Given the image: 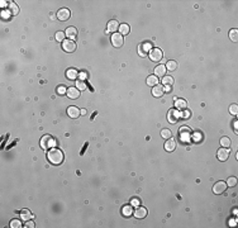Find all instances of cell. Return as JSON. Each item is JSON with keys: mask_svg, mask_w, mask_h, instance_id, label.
Listing matches in <instances>:
<instances>
[{"mask_svg": "<svg viewBox=\"0 0 238 228\" xmlns=\"http://www.w3.org/2000/svg\"><path fill=\"white\" fill-rule=\"evenodd\" d=\"M47 159L48 161L52 163V165H61L62 161H63V153L57 148H52L48 151L47 155Z\"/></svg>", "mask_w": 238, "mask_h": 228, "instance_id": "obj_1", "label": "cell"}, {"mask_svg": "<svg viewBox=\"0 0 238 228\" xmlns=\"http://www.w3.org/2000/svg\"><path fill=\"white\" fill-rule=\"evenodd\" d=\"M55 146H56V141H55L51 136L46 134V136L42 137V139H41V147H42L43 149H48V148L55 147Z\"/></svg>", "mask_w": 238, "mask_h": 228, "instance_id": "obj_2", "label": "cell"}, {"mask_svg": "<svg viewBox=\"0 0 238 228\" xmlns=\"http://www.w3.org/2000/svg\"><path fill=\"white\" fill-rule=\"evenodd\" d=\"M148 57H149L151 61L160 62L162 60V57H163V53H162V51H161L160 48H152L149 51V53H148Z\"/></svg>", "mask_w": 238, "mask_h": 228, "instance_id": "obj_3", "label": "cell"}, {"mask_svg": "<svg viewBox=\"0 0 238 228\" xmlns=\"http://www.w3.org/2000/svg\"><path fill=\"white\" fill-rule=\"evenodd\" d=\"M181 118V113H180L177 109H170L167 113V120L171 124H175L179 122V119Z\"/></svg>", "mask_w": 238, "mask_h": 228, "instance_id": "obj_4", "label": "cell"}, {"mask_svg": "<svg viewBox=\"0 0 238 228\" xmlns=\"http://www.w3.org/2000/svg\"><path fill=\"white\" fill-rule=\"evenodd\" d=\"M62 48H63V51L71 53V52H74L76 49V43L72 39H65L62 42Z\"/></svg>", "mask_w": 238, "mask_h": 228, "instance_id": "obj_5", "label": "cell"}, {"mask_svg": "<svg viewBox=\"0 0 238 228\" xmlns=\"http://www.w3.org/2000/svg\"><path fill=\"white\" fill-rule=\"evenodd\" d=\"M123 42H124L123 35H122L120 33H114L112 35V43H113L114 47H117V48L122 47V46H123Z\"/></svg>", "mask_w": 238, "mask_h": 228, "instance_id": "obj_6", "label": "cell"}, {"mask_svg": "<svg viewBox=\"0 0 238 228\" xmlns=\"http://www.w3.org/2000/svg\"><path fill=\"white\" fill-rule=\"evenodd\" d=\"M70 17H71V13H70V10L66 9V8H62V9H60L59 12H57V19L61 20V22L69 20Z\"/></svg>", "mask_w": 238, "mask_h": 228, "instance_id": "obj_7", "label": "cell"}, {"mask_svg": "<svg viewBox=\"0 0 238 228\" xmlns=\"http://www.w3.org/2000/svg\"><path fill=\"white\" fill-rule=\"evenodd\" d=\"M217 157H218V160L222 161V162L227 161L228 157H229V149H228V148H224V147L219 148L218 152H217Z\"/></svg>", "mask_w": 238, "mask_h": 228, "instance_id": "obj_8", "label": "cell"}, {"mask_svg": "<svg viewBox=\"0 0 238 228\" xmlns=\"http://www.w3.org/2000/svg\"><path fill=\"white\" fill-rule=\"evenodd\" d=\"M226 189H227V184L224 181H218L213 186V193L214 194H222V193L226 191Z\"/></svg>", "mask_w": 238, "mask_h": 228, "instance_id": "obj_9", "label": "cell"}, {"mask_svg": "<svg viewBox=\"0 0 238 228\" xmlns=\"http://www.w3.org/2000/svg\"><path fill=\"white\" fill-rule=\"evenodd\" d=\"M152 47V43H143L138 47V53L142 56V57H146L147 53H149V49Z\"/></svg>", "mask_w": 238, "mask_h": 228, "instance_id": "obj_10", "label": "cell"}, {"mask_svg": "<svg viewBox=\"0 0 238 228\" xmlns=\"http://www.w3.org/2000/svg\"><path fill=\"white\" fill-rule=\"evenodd\" d=\"M66 95L72 99V100H75V99H79V96H80V90H79L77 88H69L67 89V92Z\"/></svg>", "mask_w": 238, "mask_h": 228, "instance_id": "obj_11", "label": "cell"}, {"mask_svg": "<svg viewBox=\"0 0 238 228\" xmlns=\"http://www.w3.org/2000/svg\"><path fill=\"white\" fill-rule=\"evenodd\" d=\"M165 94V86L163 85H156L152 89V95L155 98H161Z\"/></svg>", "mask_w": 238, "mask_h": 228, "instance_id": "obj_12", "label": "cell"}, {"mask_svg": "<svg viewBox=\"0 0 238 228\" xmlns=\"http://www.w3.org/2000/svg\"><path fill=\"white\" fill-rule=\"evenodd\" d=\"M67 114H69V117L72 118V119H76V118H79V116H81L80 110H79V108H76V106H69Z\"/></svg>", "mask_w": 238, "mask_h": 228, "instance_id": "obj_13", "label": "cell"}, {"mask_svg": "<svg viewBox=\"0 0 238 228\" xmlns=\"http://www.w3.org/2000/svg\"><path fill=\"white\" fill-rule=\"evenodd\" d=\"M176 148V142H175V139L174 138H169L167 141H166V143H165V149L167 152H172L174 149Z\"/></svg>", "mask_w": 238, "mask_h": 228, "instance_id": "obj_14", "label": "cell"}, {"mask_svg": "<svg viewBox=\"0 0 238 228\" xmlns=\"http://www.w3.org/2000/svg\"><path fill=\"white\" fill-rule=\"evenodd\" d=\"M179 133H180V136H181L183 141L190 139V133H191V131H190L187 127H181V128H180V131H179Z\"/></svg>", "mask_w": 238, "mask_h": 228, "instance_id": "obj_15", "label": "cell"}, {"mask_svg": "<svg viewBox=\"0 0 238 228\" xmlns=\"http://www.w3.org/2000/svg\"><path fill=\"white\" fill-rule=\"evenodd\" d=\"M146 216H147V209L143 208V206H138V208L134 210V217L136 218L142 219V218H145Z\"/></svg>", "mask_w": 238, "mask_h": 228, "instance_id": "obj_16", "label": "cell"}, {"mask_svg": "<svg viewBox=\"0 0 238 228\" xmlns=\"http://www.w3.org/2000/svg\"><path fill=\"white\" fill-rule=\"evenodd\" d=\"M175 106H176L177 110L183 112L187 108V103L184 100V99H175Z\"/></svg>", "mask_w": 238, "mask_h": 228, "instance_id": "obj_17", "label": "cell"}, {"mask_svg": "<svg viewBox=\"0 0 238 228\" xmlns=\"http://www.w3.org/2000/svg\"><path fill=\"white\" fill-rule=\"evenodd\" d=\"M65 34H66L70 39L76 38V35H77V29H76V27H69L65 31Z\"/></svg>", "mask_w": 238, "mask_h": 228, "instance_id": "obj_18", "label": "cell"}, {"mask_svg": "<svg viewBox=\"0 0 238 228\" xmlns=\"http://www.w3.org/2000/svg\"><path fill=\"white\" fill-rule=\"evenodd\" d=\"M119 29V23L117 20H109V23H108V32H117Z\"/></svg>", "mask_w": 238, "mask_h": 228, "instance_id": "obj_19", "label": "cell"}, {"mask_svg": "<svg viewBox=\"0 0 238 228\" xmlns=\"http://www.w3.org/2000/svg\"><path fill=\"white\" fill-rule=\"evenodd\" d=\"M66 77L69 80H76L79 77V72L75 70V69H69L66 71Z\"/></svg>", "mask_w": 238, "mask_h": 228, "instance_id": "obj_20", "label": "cell"}, {"mask_svg": "<svg viewBox=\"0 0 238 228\" xmlns=\"http://www.w3.org/2000/svg\"><path fill=\"white\" fill-rule=\"evenodd\" d=\"M32 218H33V214L28 209H23L20 212V219H23V220H25V222H27V220H29Z\"/></svg>", "mask_w": 238, "mask_h": 228, "instance_id": "obj_21", "label": "cell"}, {"mask_svg": "<svg viewBox=\"0 0 238 228\" xmlns=\"http://www.w3.org/2000/svg\"><path fill=\"white\" fill-rule=\"evenodd\" d=\"M147 85L148 86H156V85H158V77L156 75H151L147 77Z\"/></svg>", "mask_w": 238, "mask_h": 228, "instance_id": "obj_22", "label": "cell"}, {"mask_svg": "<svg viewBox=\"0 0 238 228\" xmlns=\"http://www.w3.org/2000/svg\"><path fill=\"white\" fill-rule=\"evenodd\" d=\"M155 74H156V76L163 77L165 74H166V66H165V65H158V66L155 69Z\"/></svg>", "mask_w": 238, "mask_h": 228, "instance_id": "obj_23", "label": "cell"}, {"mask_svg": "<svg viewBox=\"0 0 238 228\" xmlns=\"http://www.w3.org/2000/svg\"><path fill=\"white\" fill-rule=\"evenodd\" d=\"M174 84V77L172 76H163L162 77V85L163 86H171Z\"/></svg>", "mask_w": 238, "mask_h": 228, "instance_id": "obj_24", "label": "cell"}, {"mask_svg": "<svg viewBox=\"0 0 238 228\" xmlns=\"http://www.w3.org/2000/svg\"><path fill=\"white\" fill-rule=\"evenodd\" d=\"M129 31H131V28H129V25H128V24L123 23V24H120V25H119V33H120L122 35L128 34V33H129Z\"/></svg>", "mask_w": 238, "mask_h": 228, "instance_id": "obj_25", "label": "cell"}, {"mask_svg": "<svg viewBox=\"0 0 238 228\" xmlns=\"http://www.w3.org/2000/svg\"><path fill=\"white\" fill-rule=\"evenodd\" d=\"M165 66H166V70L175 71L177 69V63H176V61H167V63H166Z\"/></svg>", "mask_w": 238, "mask_h": 228, "instance_id": "obj_26", "label": "cell"}, {"mask_svg": "<svg viewBox=\"0 0 238 228\" xmlns=\"http://www.w3.org/2000/svg\"><path fill=\"white\" fill-rule=\"evenodd\" d=\"M123 214L126 216V217H131L132 216V213H133V209H132V205H126V206H123Z\"/></svg>", "mask_w": 238, "mask_h": 228, "instance_id": "obj_27", "label": "cell"}, {"mask_svg": "<svg viewBox=\"0 0 238 228\" xmlns=\"http://www.w3.org/2000/svg\"><path fill=\"white\" fill-rule=\"evenodd\" d=\"M229 38H230V41L237 42L238 41V31L237 29H230L229 31Z\"/></svg>", "mask_w": 238, "mask_h": 228, "instance_id": "obj_28", "label": "cell"}, {"mask_svg": "<svg viewBox=\"0 0 238 228\" xmlns=\"http://www.w3.org/2000/svg\"><path fill=\"white\" fill-rule=\"evenodd\" d=\"M220 146L224 147V148L230 147V139H229L228 137H222V138H220Z\"/></svg>", "mask_w": 238, "mask_h": 228, "instance_id": "obj_29", "label": "cell"}, {"mask_svg": "<svg viewBox=\"0 0 238 228\" xmlns=\"http://www.w3.org/2000/svg\"><path fill=\"white\" fill-rule=\"evenodd\" d=\"M9 10H10L12 14H14V15L19 13V8H18V5L15 3H9Z\"/></svg>", "mask_w": 238, "mask_h": 228, "instance_id": "obj_30", "label": "cell"}, {"mask_svg": "<svg viewBox=\"0 0 238 228\" xmlns=\"http://www.w3.org/2000/svg\"><path fill=\"white\" fill-rule=\"evenodd\" d=\"M161 137L165 138V139H169V138L172 137V133H171L170 129H166V128H165V129L161 131Z\"/></svg>", "mask_w": 238, "mask_h": 228, "instance_id": "obj_31", "label": "cell"}, {"mask_svg": "<svg viewBox=\"0 0 238 228\" xmlns=\"http://www.w3.org/2000/svg\"><path fill=\"white\" fill-rule=\"evenodd\" d=\"M226 184H227V186H230V188L236 186V185H237V177H234V176L229 177V179H228V181H227Z\"/></svg>", "mask_w": 238, "mask_h": 228, "instance_id": "obj_32", "label": "cell"}, {"mask_svg": "<svg viewBox=\"0 0 238 228\" xmlns=\"http://www.w3.org/2000/svg\"><path fill=\"white\" fill-rule=\"evenodd\" d=\"M76 88L81 91V90H86V88H88V86H86V84H85L84 80H79V81L76 82Z\"/></svg>", "mask_w": 238, "mask_h": 228, "instance_id": "obj_33", "label": "cell"}, {"mask_svg": "<svg viewBox=\"0 0 238 228\" xmlns=\"http://www.w3.org/2000/svg\"><path fill=\"white\" fill-rule=\"evenodd\" d=\"M229 113L232 114V116H237L238 114V105L237 104H232L229 106Z\"/></svg>", "mask_w": 238, "mask_h": 228, "instance_id": "obj_34", "label": "cell"}, {"mask_svg": "<svg viewBox=\"0 0 238 228\" xmlns=\"http://www.w3.org/2000/svg\"><path fill=\"white\" fill-rule=\"evenodd\" d=\"M65 35H66V34H65V32H57L56 35H55V38L59 42H63L65 41Z\"/></svg>", "mask_w": 238, "mask_h": 228, "instance_id": "obj_35", "label": "cell"}, {"mask_svg": "<svg viewBox=\"0 0 238 228\" xmlns=\"http://www.w3.org/2000/svg\"><path fill=\"white\" fill-rule=\"evenodd\" d=\"M10 227H12V228H20V227H22L20 220H18V219H13L12 222H10Z\"/></svg>", "mask_w": 238, "mask_h": 228, "instance_id": "obj_36", "label": "cell"}, {"mask_svg": "<svg viewBox=\"0 0 238 228\" xmlns=\"http://www.w3.org/2000/svg\"><path fill=\"white\" fill-rule=\"evenodd\" d=\"M57 92H59L60 95H62V94H66V92H67V89L65 88V86H60V88H57Z\"/></svg>", "mask_w": 238, "mask_h": 228, "instance_id": "obj_37", "label": "cell"}, {"mask_svg": "<svg viewBox=\"0 0 238 228\" xmlns=\"http://www.w3.org/2000/svg\"><path fill=\"white\" fill-rule=\"evenodd\" d=\"M10 10H3V13H2V17L4 18V19H9V17H10Z\"/></svg>", "mask_w": 238, "mask_h": 228, "instance_id": "obj_38", "label": "cell"}, {"mask_svg": "<svg viewBox=\"0 0 238 228\" xmlns=\"http://www.w3.org/2000/svg\"><path fill=\"white\" fill-rule=\"evenodd\" d=\"M190 117H191V113H190L189 110H186V109H185V110H184V113L181 114V118H185V119L190 118Z\"/></svg>", "mask_w": 238, "mask_h": 228, "instance_id": "obj_39", "label": "cell"}, {"mask_svg": "<svg viewBox=\"0 0 238 228\" xmlns=\"http://www.w3.org/2000/svg\"><path fill=\"white\" fill-rule=\"evenodd\" d=\"M131 205H132V206H138V205H139V199L133 198L132 200H131Z\"/></svg>", "mask_w": 238, "mask_h": 228, "instance_id": "obj_40", "label": "cell"}, {"mask_svg": "<svg viewBox=\"0 0 238 228\" xmlns=\"http://www.w3.org/2000/svg\"><path fill=\"white\" fill-rule=\"evenodd\" d=\"M25 227H29V228H34L35 226H34V223L32 222V220H27V223H25Z\"/></svg>", "mask_w": 238, "mask_h": 228, "instance_id": "obj_41", "label": "cell"}, {"mask_svg": "<svg viewBox=\"0 0 238 228\" xmlns=\"http://www.w3.org/2000/svg\"><path fill=\"white\" fill-rule=\"evenodd\" d=\"M79 77H80L81 80H84L85 77H86V75H85V72H81V74H79Z\"/></svg>", "mask_w": 238, "mask_h": 228, "instance_id": "obj_42", "label": "cell"}, {"mask_svg": "<svg viewBox=\"0 0 238 228\" xmlns=\"http://www.w3.org/2000/svg\"><path fill=\"white\" fill-rule=\"evenodd\" d=\"M86 113H88V112H86V109H81V110H80V114H81V116H86Z\"/></svg>", "mask_w": 238, "mask_h": 228, "instance_id": "obj_43", "label": "cell"}, {"mask_svg": "<svg viewBox=\"0 0 238 228\" xmlns=\"http://www.w3.org/2000/svg\"><path fill=\"white\" fill-rule=\"evenodd\" d=\"M165 91H171V86H165Z\"/></svg>", "mask_w": 238, "mask_h": 228, "instance_id": "obj_44", "label": "cell"}, {"mask_svg": "<svg viewBox=\"0 0 238 228\" xmlns=\"http://www.w3.org/2000/svg\"><path fill=\"white\" fill-rule=\"evenodd\" d=\"M237 120H234V122H233V124H234V129H236V132H237Z\"/></svg>", "mask_w": 238, "mask_h": 228, "instance_id": "obj_45", "label": "cell"}]
</instances>
